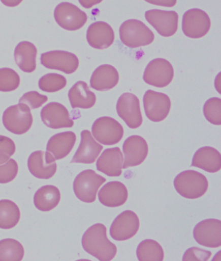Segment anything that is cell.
I'll list each match as a JSON object with an SVG mask.
<instances>
[{
    "instance_id": "6da1fadb",
    "label": "cell",
    "mask_w": 221,
    "mask_h": 261,
    "mask_svg": "<svg viewBox=\"0 0 221 261\" xmlns=\"http://www.w3.org/2000/svg\"><path fill=\"white\" fill-rule=\"evenodd\" d=\"M84 250L100 260H111L117 253V248L107 236V228L102 223L92 225L82 239Z\"/></svg>"
},
{
    "instance_id": "7a4b0ae2",
    "label": "cell",
    "mask_w": 221,
    "mask_h": 261,
    "mask_svg": "<svg viewBox=\"0 0 221 261\" xmlns=\"http://www.w3.org/2000/svg\"><path fill=\"white\" fill-rule=\"evenodd\" d=\"M174 185L178 193L187 199L199 198L206 194L208 182L205 176L194 170H187L176 176Z\"/></svg>"
},
{
    "instance_id": "3957f363",
    "label": "cell",
    "mask_w": 221,
    "mask_h": 261,
    "mask_svg": "<svg viewBox=\"0 0 221 261\" xmlns=\"http://www.w3.org/2000/svg\"><path fill=\"white\" fill-rule=\"evenodd\" d=\"M121 41L130 48L149 45L153 42L154 35L145 23L138 20L125 21L119 29Z\"/></svg>"
},
{
    "instance_id": "277c9868",
    "label": "cell",
    "mask_w": 221,
    "mask_h": 261,
    "mask_svg": "<svg viewBox=\"0 0 221 261\" xmlns=\"http://www.w3.org/2000/svg\"><path fill=\"white\" fill-rule=\"evenodd\" d=\"M106 179L91 169H87L75 178L74 190L77 198L84 203H91L96 201V195Z\"/></svg>"
},
{
    "instance_id": "5b68a950",
    "label": "cell",
    "mask_w": 221,
    "mask_h": 261,
    "mask_svg": "<svg viewBox=\"0 0 221 261\" xmlns=\"http://www.w3.org/2000/svg\"><path fill=\"white\" fill-rule=\"evenodd\" d=\"M4 125L9 131L22 135L29 130L33 124V116L27 105L20 103L12 106L4 112Z\"/></svg>"
},
{
    "instance_id": "8992f818",
    "label": "cell",
    "mask_w": 221,
    "mask_h": 261,
    "mask_svg": "<svg viewBox=\"0 0 221 261\" xmlns=\"http://www.w3.org/2000/svg\"><path fill=\"white\" fill-rule=\"evenodd\" d=\"M54 17L61 28L68 31H76L85 24L86 14L75 5L63 2L56 6Z\"/></svg>"
},
{
    "instance_id": "52a82bcc",
    "label": "cell",
    "mask_w": 221,
    "mask_h": 261,
    "mask_svg": "<svg viewBox=\"0 0 221 261\" xmlns=\"http://www.w3.org/2000/svg\"><path fill=\"white\" fill-rule=\"evenodd\" d=\"M93 137L105 145L117 144L123 138V126L116 120L109 117H103L96 120L92 126Z\"/></svg>"
},
{
    "instance_id": "ba28073f",
    "label": "cell",
    "mask_w": 221,
    "mask_h": 261,
    "mask_svg": "<svg viewBox=\"0 0 221 261\" xmlns=\"http://www.w3.org/2000/svg\"><path fill=\"white\" fill-rule=\"evenodd\" d=\"M210 27V17L201 9H190L183 16V32L190 38L199 39L205 36Z\"/></svg>"
},
{
    "instance_id": "9c48e42d",
    "label": "cell",
    "mask_w": 221,
    "mask_h": 261,
    "mask_svg": "<svg viewBox=\"0 0 221 261\" xmlns=\"http://www.w3.org/2000/svg\"><path fill=\"white\" fill-rule=\"evenodd\" d=\"M174 76V69L171 63L164 59L151 61L147 65L143 74V80L147 84L156 88L168 86Z\"/></svg>"
},
{
    "instance_id": "30bf717a",
    "label": "cell",
    "mask_w": 221,
    "mask_h": 261,
    "mask_svg": "<svg viewBox=\"0 0 221 261\" xmlns=\"http://www.w3.org/2000/svg\"><path fill=\"white\" fill-rule=\"evenodd\" d=\"M143 105L147 118L154 122H161L165 119L171 109L169 96L152 90L145 93Z\"/></svg>"
},
{
    "instance_id": "8fae6325",
    "label": "cell",
    "mask_w": 221,
    "mask_h": 261,
    "mask_svg": "<svg viewBox=\"0 0 221 261\" xmlns=\"http://www.w3.org/2000/svg\"><path fill=\"white\" fill-rule=\"evenodd\" d=\"M117 112L129 128H137L142 125L140 100L133 94L126 93L120 96L117 103Z\"/></svg>"
},
{
    "instance_id": "7c38bea8",
    "label": "cell",
    "mask_w": 221,
    "mask_h": 261,
    "mask_svg": "<svg viewBox=\"0 0 221 261\" xmlns=\"http://www.w3.org/2000/svg\"><path fill=\"white\" fill-rule=\"evenodd\" d=\"M140 228V220L135 213L131 211L120 214L112 223L110 233L115 241H127L135 236Z\"/></svg>"
},
{
    "instance_id": "4fadbf2b",
    "label": "cell",
    "mask_w": 221,
    "mask_h": 261,
    "mask_svg": "<svg viewBox=\"0 0 221 261\" xmlns=\"http://www.w3.org/2000/svg\"><path fill=\"white\" fill-rule=\"evenodd\" d=\"M145 18L162 36H173L177 31L178 15L175 11L154 9L147 11Z\"/></svg>"
},
{
    "instance_id": "5bb4252c",
    "label": "cell",
    "mask_w": 221,
    "mask_h": 261,
    "mask_svg": "<svg viewBox=\"0 0 221 261\" xmlns=\"http://www.w3.org/2000/svg\"><path fill=\"white\" fill-rule=\"evenodd\" d=\"M41 63L48 69L60 70L66 74H72L76 71L79 62L75 54L58 50L42 54Z\"/></svg>"
},
{
    "instance_id": "9a60e30c",
    "label": "cell",
    "mask_w": 221,
    "mask_h": 261,
    "mask_svg": "<svg viewBox=\"0 0 221 261\" xmlns=\"http://www.w3.org/2000/svg\"><path fill=\"white\" fill-rule=\"evenodd\" d=\"M195 241L202 246L216 248L221 246V222L208 219L200 222L194 230Z\"/></svg>"
},
{
    "instance_id": "2e32d148",
    "label": "cell",
    "mask_w": 221,
    "mask_h": 261,
    "mask_svg": "<svg viewBox=\"0 0 221 261\" xmlns=\"http://www.w3.org/2000/svg\"><path fill=\"white\" fill-rule=\"evenodd\" d=\"M28 168L35 177L48 179L55 175L57 166L55 157L50 152L39 150L30 155Z\"/></svg>"
},
{
    "instance_id": "e0dca14e",
    "label": "cell",
    "mask_w": 221,
    "mask_h": 261,
    "mask_svg": "<svg viewBox=\"0 0 221 261\" xmlns=\"http://www.w3.org/2000/svg\"><path fill=\"white\" fill-rule=\"evenodd\" d=\"M123 148L124 162L122 168L123 169L140 165L146 159L149 152L146 141L139 136H132L127 139Z\"/></svg>"
},
{
    "instance_id": "ac0fdd59",
    "label": "cell",
    "mask_w": 221,
    "mask_h": 261,
    "mask_svg": "<svg viewBox=\"0 0 221 261\" xmlns=\"http://www.w3.org/2000/svg\"><path fill=\"white\" fill-rule=\"evenodd\" d=\"M41 115L43 123L50 128H71L74 125L68 110L60 103H49L42 110Z\"/></svg>"
},
{
    "instance_id": "d6986e66",
    "label": "cell",
    "mask_w": 221,
    "mask_h": 261,
    "mask_svg": "<svg viewBox=\"0 0 221 261\" xmlns=\"http://www.w3.org/2000/svg\"><path fill=\"white\" fill-rule=\"evenodd\" d=\"M103 147L94 140L90 131L81 133L80 146L73 158L72 163L93 164L97 160Z\"/></svg>"
},
{
    "instance_id": "ffe728a7",
    "label": "cell",
    "mask_w": 221,
    "mask_h": 261,
    "mask_svg": "<svg viewBox=\"0 0 221 261\" xmlns=\"http://www.w3.org/2000/svg\"><path fill=\"white\" fill-rule=\"evenodd\" d=\"M114 30L104 22L92 23L87 31L86 38L89 44L94 48L103 50L109 48L114 41Z\"/></svg>"
},
{
    "instance_id": "44dd1931",
    "label": "cell",
    "mask_w": 221,
    "mask_h": 261,
    "mask_svg": "<svg viewBox=\"0 0 221 261\" xmlns=\"http://www.w3.org/2000/svg\"><path fill=\"white\" fill-rule=\"evenodd\" d=\"M123 154L118 147L106 149L97 161V169L109 177H119L122 173Z\"/></svg>"
},
{
    "instance_id": "7402d4cb",
    "label": "cell",
    "mask_w": 221,
    "mask_h": 261,
    "mask_svg": "<svg viewBox=\"0 0 221 261\" xmlns=\"http://www.w3.org/2000/svg\"><path fill=\"white\" fill-rule=\"evenodd\" d=\"M98 196L103 205L117 207L125 203L128 190L123 183L114 181L106 184L99 192Z\"/></svg>"
},
{
    "instance_id": "603a6c76",
    "label": "cell",
    "mask_w": 221,
    "mask_h": 261,
    "mask_svg": "<svg viewBox=\"0 0 221 261\" xmlns=\"http://www.w3.org/2000/svg\"><path fill=\"white\" fill-rule=\"evenodd\" d=\"M119 82V74L114 67L103 65L96 69L90 80L91 88L104 91L114 88Z\"/></svg>"
},
{
    "instance_id": "cb8c5ba5",
    "label": "cell",
    "mask_w": 221,
    "mask_h": 261,
    "mask_svg": "<svg viewBox=\"0 0 221 261\" xmlns=\"http://www.w3.org/2000/svg\"><path fill=\"white\" fill-rule=\"evenodd\" d=\"M192 166L197 167L209 173L218 172L221 168V155L215 148H201L195 154Z\"/></svg>"
},
{
    "instance_id": "d4e9b609",
    "label": "cell",
    "mask_w": 221,
    "mask_h": 261,
    "mask_svg": "<svg viewBox=\"0 0 221 261\" xmlns=\"http://www.w3.org/2000/svg\"><path fill=\"white\" fill-rule=\"evenodd\" d=\"M75 142L76 135L73 132L57 134L49 140L47 150L53 154L55 160L62 159L72 151Z\"/></svg>"
},
{
    "instance_id": "484cf974",
    "label": "cell",
    "mask_w": 221,
    "mask_h": 261,
    "mask_svg": "<svg viewBox=\"0 0 221 261\" xmlns=\"http://www.w3.org/2000/svg\"><path fill=\"white\" fill-rule=\"evenodd\" d=\"M37 49L31 42H21L15 50L16 64L22 71L30 73L36 69Z\"/></svg>"
},
{
    "instance_id": "4316f807",
    "label": "cell",
    "mask_w": 221,
    "mask_h": 261,
    "mask_svg": "<svg viewBox=\"0 0 221 261\" xmlns=\"http://www.w3.org/2000/svg\"><path fill=\"white\" fill-rule=\"evenodd\" d=\"M70 104L73 108L89 109L96 104L95 94L90 90L85 82L79 81L72 87L68 93Z\"/></svg>"
},
{
    "instance_id": "83f0119b",
    "label": "cell",
    "mask_w": 221,
    "mask_h": 261,
    "mask_svg": "<svg viewBox=\"0 0 221 261\" xmlns=\"http://www.w3.org/2000/svg\"><path fill=\"white\" fill-rule=\"evenodd\" d=\"M60 201L59 190L52 185L44 186L40 188L34 197L35 206L39 210L48 212L55 208Z\"/></svg>"
},
{
    "instance_id": "f1b7e54d",
    "label": "cell",
    "mask_w": 221,
    "mask_h": 261,
    "mask_svg": "<svg viewBox=\"0 0 221 261\" xmlns=\"http://www.w3.org/2000/svg\"><path fill=\"white\" fill-rule=\"evenodd\" d=\"M20 219L18 206L10 200L0 201V228L10 229L18 224Z\"/></svg>"
},
{
    "instance_id": "f546056e",
    "label": "cell",
    "mask_w": 221,
    "mask_h": 261,
    "mask_svg": "<svg viewBox=\"0 0 221 261\" xmlns=\"http://www.w3.org/2000/svg\"><path fill=\"white\" fill-rule=\"evenodd\" d=\"M139 260H163L164 252L161 244L153 240H145L137 248Z\"/></svg>"
},
{
    "instance_id": "4dcf8cb0",
    "label": "cell",
    "mask_w": 221,
    "mask_h": 261,
    "mask_svg": "<svg viewBox=\"0 0 221 261\" xmlns=\"http://www.w3.org/2000/svg\"><path fill=\"white\" fill-rule=\"evenodd\" d=\"M24 255V249L16 240L5 239L0 241V260H21Z\"/></svg>"
},
{
    "instance_id": "1f68e13d",
    "label": "cell",
    "mask_w": 221,
    "mask_h": 261,
    "mask_svg": "<svg viewBox=\"0 0 221 261\" xmlns=\"http://www.w3.org/2000/svg\"><path fill=\"white\" fill-rule=\"evenodd\" d=\"M67 81L62 75L50 73L44 75L40 79V89L45 92L54 93L60 91L67 86Z\"/></svg>"
},
{
    "instance_id": "d6a6232c",
    "label": "cell",
    "mask_w": 221,
    "mask_h": 261,
    "mask_svg": "<svg viewBox=\"0 0 221 261\" xmlns=\"http://www.w3.org/2000/svg\"><path fill=\"white\" fill-rule=\"evenodd\" d=\"M20 83V76L15 70L9 68L0 69V91L10 92L15 91Z\"/></svg>"
},
{
    "instance_id": "836d02e7",
    "label": "cell",
    "mask_w": 221,
    "mask_h": 261,
    "mask_svg": "<svg viewBox=\"0 0 221 261\" xmlns=\"http://www.w3.org/2000/svg\"><path fill=\"white\" fill-rule=\"evenodd\" d=\"M204 114L211 123L215 125L221 124V100L219 98L209 99L204 105Z\"/></svg>"
},
{
    "instance_id": "e575fe53",
    "label": "cell",
    "mask_w": 221,
    "mask_h": 261,
    "mask_svg": "<svg viewBox=\"0 0 221 261\" xmlns=\"http://www.w3.org/2000/svg\"><path fill=\"white\" fill-rule=\"evenodd\" d=\"M18 166L15 160L11 159L4 165L0 166V183L11 182L17 175Z\"/></svg>"
},
{
    "instance_id": "d590c367",
    "label": "cell",
    "mask_w": 221,
    "mask_h": 261,
    "mask_svg": "<svg viewBox=\"0 0 221 261\" xmlns=\"http://www.w3.org/2000/svg\"><path fill=\"white\" fill-rule=\"evenodd\" d=\"M16 146L11 139L0 136V165L6 163L15 154Z\"/></svg>"
},
{
    "instance_id": "8d00e7d4",
    "label": "cell",
    "mask_w": 221,
    "mask_h": 261,
    "mask_svg": "<svg viewBox=\"0 0 221 261\" xmlns=\"http://www.w3.org/2000/svg\"><path fill=\"white\" fill-rule=\"evenodd\" d=\"M48 96L41 95L37 91H30L23 95L20 99V103L29 106L32 109H37L48 101Z\"/></svg>"
},
{
    "instance_id": "74e56055",
    "label": "cell",
    "mask_w": 221,
    "mask_h": 261,
    "mask_svg": "<svg viewBox=\"0 0 221 261\" xmlns=\"http://www.w3.org/2000/svg\"><path fill=\"white\" fill-rule=\"evenodd\" d=\"M210 251L203 250L199 248L188 249L184 253L183 260H207L211 257Z\"/></svg>"
},
{
    "instance_id": "f35d334b",
    "label": "cell",
    "mask_w": 221,
    "mask_h": 261,
    "mask_svg": "<svg viewBox=\"0 0 221 261\" xmlns=\"http://www.w3.org/2000/svg\"><path fill=\"white\" fill-rule=\"evenodd\" d=\"M148 3L156 5V6L173 8L176 4V0H145Z\"/></svg>"
},
{
    "instance_id": "ab89813d",
    "label": "cell",
    "mask_w": 221,
    "mask_h": 261,
    "mask_svg": "<svg viewBox=\"0 0 221 261\" xmlns=\"http://www.w3.org/2000/svg\"><path fill=\"white\" fill-rule=\"evenodd\" d=\"M102 1L103 0H79L80 4L86 9L91 8L96 5L100 4Z\"/></svg>"
},
{
    "instance_id": "60d3db41",
    "label": "cell",
    "mask_w": 221,
    "mask_h": 261,
    "mask_svg": "<svg viewBox=\"0 0 221 261\" xmlns=\"http://www.w3.org/2000/svg\"><path fill=\"white\" fill-rule=\"evenodd\" d=\"M22 1L23 0H1L2 4L10 8L19 6Z\"/></svg>"
}]
</instances>
